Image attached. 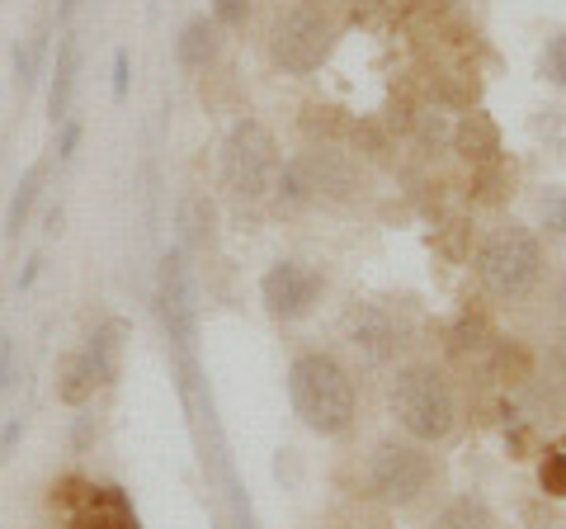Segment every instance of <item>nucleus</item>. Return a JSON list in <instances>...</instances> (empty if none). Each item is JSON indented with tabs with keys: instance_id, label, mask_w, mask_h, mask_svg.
I'll list each match as a JSON object with an SVG mask.
<instances>
[{
	"instance_id": "obj_1",
	"label": "nucleus",
	"mask_w": 566,
	"mask_h": 529,
	"mask_svg": "<svg viewBox=\"0 0 566 529\" xmlns=\"http://www.w3.org/2000/svg\"><path fill=\"white\" fill-rule=\"evenodd\" d=\"M289 402L293 416L322 439H340L359 421V387L349 369L326 350H303L289 364Z\"/></svg>"
},
{
	"instance_id": "obj_2",
	"label": "nucleus",
	"mask_w": 566,
	"mask_h": 529,
	"mask_svg": "<svg viewBox=\"0 0 566 529\" xmlns=\"http://www.w3.org/2000/svg\"><path fill=\"white\" fill-rule=\"evenodd\" d=\"M387 412L397 416L401 435L420 439V445H444L463 416L453 378L430 360H411L397 369L392 387H387Z\"/></svg>"
},
{
	"instance_id": "obj_3",
	"label": "nucleus",
	"mask_w": 566,
	"mask_h": 529,
	"mask_svg": "<svg viewBox=\"0 0 566 529\" xmlns=\"http://www.w3.org/2000/svg\"><path fill=\"white\" fill-rule=\"evenodd\" d=\"M543 241L534 227H524L520 218H501L486 227L482 241L472 251V274L495 303H524L528 293L543 284Z\"/></svg>"
},
{
	"instance_id": "obj_4",
	"label": "nucleus",
	"mask_w": 566,
	"mask_h": 529,
	"mask_svg": "<svg viewBox=\"0 0 566 529\" xmlns=\"http://www.w3.org/2000/svg\"><path fill=\"white\" fill-rule=\"evenodd\" d=\"M364 478H368L374 501L392 506V510H406V506L430 497V487L439 483V458L430 454V445H420V439L387 435V439L374 445V454H368Z\"/></svg>"
},
{
	"instance_id": "obj_5",
	"label": "nucleus",
	"mask_w": 566,
	"mask_h": 529,
	"mask_svg": "<svg viewBox=\"0 0 566 529\" xmlns=\"http://www.w3.org/2000/svg\"><path fill=\"white\" fill-rule=\"evenodd\" d=\"M359 189V166L331 143L307 147L279 166L274 199L279 208H312V204H340Z\"/></svg>"
},
{
	"instance_id": "obj_6",
	"label": "nucleus",
	"mask_w": 566,
	"mask_h": 529,
	"mask_svg": "<svg viewBox=\"0 0 566 529\" xmlns=\"http://www.w3.org/2000/svg\"><path fill=\"white\" fill-rule=\"evenodd\" d=\"M335 48V20L322 0H293L270 24V58L279 72L312 76Z\"/></svg>"
},
{
	"instance_id": "obj_7",
	"label": "nucleus",
	"mask_w": 566,
	"mask_h": 529,
	"mask_svg": "<svg viewBox=\"0 0 566 529\" xmlns=\"http://www.w3.org/2000/svg\"><path fill=\"white\" fill-rule=\"evenodd\" d=\"M279 143L260 118H237L222 143V185L237 204H260L274 194L279 180Z\"/></svg>"
},
{
	"instance_id": "obj_8",
	"label": "nucleus",
	"mask_w": 566,
	"mask_h": 529,
	"mask_svg": "<svg viewBox=\"0 0 566 529\" xmlns=\"http://www.w3.org/2000/svg\"><path fill=\"white\" fill-rule=\"evenodd\" d=\"M156 312L170 345L180 350L185 374L193 378V345H199V289H193V270H189V251L175 246L156 264ZM185 378V383H189Z\"/></svg>"
},
{
	"instance_id": "obj_9",
	"label": "nucleus",
	"mask_w": 566,
	"mask_h": 529,
	"mask_svg": "<svg viewBox=\"0 0 566 529\" xmlns=\"http://www.w3.org/2000/svg\"><path fill=\"white\" fill-rule=\"evenodd\" d=\"M52 506L62 510L66 529H142L137 510H133L123 487L62 478V483H52Z\"/></svg>"
},
{
	"instance_id": "obj_10",
	"label": "nucleus",
	"mask_w": 566,
	"mask_h": 529,
	"mask_svg": "<svg viewBox=\"0 0 566 529\" xmlns=\"http://www.w3.org/2000/svg\"><path fill=\"white\" fill-rule=\"evenodd\" d=\"M322 293H326V274L307 260H274L270 270L260 274V303L283 326L312 317L316 303H322Z\"/></svg>"
},
{
	"instance_id": "obj_11",
	"label": "nucleus",
	"mask_w": 566,
	"mask_h": 529,
	"mask_svg": "<svg viewBox=\"0 0 566 529\" xmlns=\"http://www.w3.org/2000/svg\"><path fill=\"white\" fill-rule=\"evenodd\" d=\"M340 336L368 369H387L401 350V326L397 317L378 303H349L340 317Z\"/></svg>"
},
{
	"instance_id": "obj_12",
	"label": "nucleus",
	"mask_w": 566,
	"mask_h": 529,
	"mask_svg": "<svg viewBox=\"0 0 566 529\" xmlns=\"http://www.w3.org/2000/svg\"><path fill=\"white\" fill-rule=\"evenodd\" d=\"M453 152L463 156L468 166L495 162V156H501V128H495V118L482 114V110H468L453 123Z\"/></svg>"
},
{
	"instance_id": "obj_13",
	"label": "nucleus",
	"mask_w": 566,
	"mask_h": 529,
	"mask_svg": "<svg viewBox=\"0 0 566 529\" xmlns=\"http://www.w3.org/2000/svg\"><path fill=\"white\" fill-rule=\"evenodd\" d=\"M218 52H222V29L212 14H193L180 29V39H175V62H180L185 72H208V66L218 62Z\"/></svg>"
},
{
	"instance_id": "obj_14",
	"label": "nucleus",
	"mask_w": 566,
	"mask_h": 529,
	"mask_svg": "<svg viewBox=\"0 0 566 529\" xmlns=\"http://www.w3.org/2000/svg\"><path fill=\"white\" fill-rule=\"evenodd\" d=\"M76 81H81V43L62 33L57 43V66H52V91H48V114L52 123L71 118V100H76Z\"/></svg>"
},
{
	"instance_id": "obj_15",
	"label": "nucleus",
	"mask_w": 566,
	"mask_h": 529,
	"mask_svg": "<svg viewBox=\"0 0 566 529\" xmlns=\"http://www.w3.org/2000/svg\"><path fill=\"white\" fill-rule=\"evenodd\" d=\"M95 364L85 350H66V355L57 360V378H52V393H57V402H66V407H85V402L95 397Z\"/></svg>"
},
{
	"instance_id": "obj_16",
	"label": "nucleus",
	"mask_w": 566,
	"mask_h": 529,
	"mask_svg": "<svg viewBox=\"0 0 566 529\" xmlns=\"http://www.w3.org/2000/svg\"><path fill=\"white\" fill-rule=\"evenodd\" d=\"M515 180H520V170L510 156H495V162L486 166H472V185H468V199L476 208H501L510 194H515Z\"/></svg>"
},
{
	"instance_id": "obj_17",
	"label": "nucleus",
	"mask_w": 566,
	"mask_h": 529,
	"mask_svg": "<svg viewBox=\"0 0 566 529\" xmlns=\"http://www.w3.org/2000/svg\"><path fill=\"white\" fill-rule=\"evenodd\" d=\"M123 336H128V326H123L118 317H109V322H99V326L91 331V341L81 345L85 355H91V364H95V378H99V387L118 378V360H123Z\"/></svg>"
},
{
	"instance_id": "obj_18",
	"label": "nucleus",
	"mask_w": 566,
	"mask_h": 529,
	"mask_svg": "<svg viewBox=\"0 0 566 529\" xmlns=\"http://www.w3.org/2000/svg\"><path fill=\"white\" fill-rule=\"evenodd\" d=\"M424 529H495V510L486 506V497L463 491V497H453V501L439 506Z\"/></svg>"
},
{
	"instance_id": "obj_19",
	"label": "nucleus",
	"mask_w": 566,
	"mask_h": 529,
	"mask_svg": "<svg viewBox=\"0 0 566 529\" xmlns=\"http://www.w3.org/2000/svg\"><path fill=\"white\" fill-rule=\"evenodd\" d=\"M43 180H48V162H33V166L24 170L20 189L10 194V208H6V237H20L24 227H29V218H33V204L43 199Z\"/></svg>"
},
{
	"instance_id": "obj_20",
	"label": "nucleus",
	"mask_w": 566,
	"mask_h": 529,
	"mask_svg": "<svg viewBox=\"0 0 566 529\" xmlns=\"http://www.w3.org/2000/svg\"><path fill=\"white\" fill-rule=\"evenodd\" d=\"M180 227H185V246H193V251L212 246V227H218V214H212V204L203 199V194H189V199L180 204Z\"/></svg>"
},
{
	"instance_id": "obj_21",
	"label": "nucleus",
	"mask_w": 566,
	"mask_h": 529,
	"mask_svg": "<svg viewBox=\"0 0 566 529\" xmlns=\"http://www.w3.org/2000/svg\"><path fill=\"white\" fill-rule=\"evenodd\" d=\"M340 114H345V110H335V104H307L303 128H307L312 137H326V143H331V137H340V133L349 128V123H345Z\"/></svg>"
},
{
	"instance_id": "obj_22",
	"label": "nucleus",
	"mask_w": 566,
	"mask_h": 529,
	"mask_svg": "<svg viewBox=\"0 0 566 529\" xmlns=\"http://www.w3.org/2000/svg\"><path fill=\"white\" fill-rule=\"evenodd\" d=\"M538 487H543V497L566 501V449H547V454H543V464H538Z\"/></svg>"
},
{
	"instance_id": "obj_23",
	"label": "nucleus",
	"mask_w": 566,
	"mask_h": 529,
	"mask_svg": "<svg viewBox=\"0 0 566 529\" xmlns=\"http://www.w3.org/2000/svg\"><path fill=\"white\" fill-rule=\"evenodd\" d=\"M495 369H501V378H505V383H520V378L534 374V355H528L524 345L505 341L501 350H495Z\"/></svg>"
},
{
	"instance_id": "obj_24",
	"label": "nucleus",
	"mask_w": 566,
	"mask_h": 529,
	"mask_svg": "<svg viewBox=\"0 0 566 529\" xmlns=\"http://www.w3.org/2000/svg\"><path fill=\"white\" fill-rule=\"evenodd\" d=\"M39 58H43V39H24L14 48V85L29 91L33 81H39Z\"/></svg>"
},
{
	"instance_id": "obj_25",
	"label": "nucleus",
	"mask_w": 566,
	"mask_h": 529,
	"mask_svg": "<svg viewBox=\"0 0 566 529\" xmlns=\"http://www.w3.org/2000/svg\"><path fill=\"white\" fill-rule=\"evenodd\" d=\"M354 147H359L368 162H387L392 137H387V128H378V123H359V128H354Z\"/></svg>"
},
{
	"instance_id": "obj_26",
	"label": "nucleus",
	"mask_w": 566,
	"mask_h": 529,
	"mask_svg": "<svg viewBox=\"0 0 566 529\" xmlns=\"http://www.w3.org/2000/svg\"><path fill=\"white\" fill-rule=\"evenodd\" d=\"M543 76L566 91V29L553 33V39H547V48H543Z\"/></svg>"
},
{
	"instance_id": "obj_27",
	"label": "nucleus",
	"mask_w": 566,
	"mask_h": 529,
	"mask_svg": "<svg viewBox=\"0 0 566 529\" xmlns=\"http://www.w3.org/2000/svg\"><path fill=\"white\" fill-rule=\"evenodd\" d=\"M212 20H218V29H245L251 24V0H212Z\"/></svg>"
},
{
	"instance_id": "obj_28",
	"label": "nucleus",
	"mask_w": 566,
	"mask_h": 529,
	"mask_svg": "<svg viewBox=\"0 0 566 529\" xmlns=\"http://www.w3.org/2000/svg\"><path fill=\"white\" fill-rule=\"evenodd\" d=\"M463 232H468V222H449V237L439 241V251L453 256V260H463V256H468V251H463Z\"/></svg>"
},
{
	"instance_id": "obj_29",
	"label": "nucleus",
	"mask_w": 566,
	"mask_h": 529,
	"mask_svg": "<svg viewBox=\"0 0 566 529\" xmlns=\"http://www.w3.org/2000/svg\"><path fill=\"white\" fill-rule=\"evenodd\" d=\"M114 95L118 100L128 95V52H118V58H114Z\"/></svg>"
},
{
	"instance_id": "obj_30",
	"label": "nucleus",
	"mask_w": 566,
	"mask_h": 529,
	"mask_svg": "<svg viewBox=\"0 0 566 529\" xmlns=\"http://www.w3.org/2000/svg\"><path fill=\"white\" fill-rule=\"evenodd\" d=\"M547 218H553V227H557V232L566 237V194H557V199L547 204Z\"/></svg>"
},
{
	"instance_id": "obj_31",
	"label": "nucleus",
	"mask_w": 566,
	"mask_h": 529,
	"mask_svg": "<svg viewBox=\"0 0 566 529\" xmlns=\"http://www.w3.org/2000/svg\"><path fill=\"white\" fill-rule=\"evenodd\" d=\"M76 143H81V123H66V128H62V152H57L62 162H66L71 152H76Z\"/></svg>"
},
{
	"instance_id": "obj_32",
	"label": "nucleus",
	"mask_w": 566,
	"mask_h": 529,
	"mask_svg": "<svg viewBox=\"0 0 566 529\" xmlns=\"http://www.w3.org/2000/svg\"><path fill=\"white\" fill-rule=\"evenodd\" d=\"M10 364H14V345H10V336H0V387L10 378Z\"/></svg>"
},
{
	"instance_id": "obj_33",
	"label": "nucleus",
	"mask_w": 566,
	"mask_h": 529,
	"mask_svg": "<svg viewBox=\"0 0 566 529\" xmlns=\"http://www.w3.org/2000/svg\"><path fill=\"white\" fill-rule=\"evenodd\" d=\"M557 322H562V331H566V274L557 279Z\"/></svg>"
},
{
	"instance_id": "obj_34",
	"label": "nucleus",
	"mask_w": 566,
	"mask_h": 529,
	"mask_svg": "<svg viewBox=\"0 0 566 529\" xmlns=\"http://www.w3.org/2000/svg\"><path fill=\"white\" fill-rule=\"evenodd\" d=\"M14 439H20V421H10V426H6V439H0V449H10Z\"/></svg>"
},
{
	"instance_id": "obj_35",
	"label": "nucleus",
	"mask_w": 566,
	"mask_h": 529,
	"mask_svg": "<svg viewBox=\"0 0 566 529\" xmlns=\"http://www.w3.org/2000/svg\"><path fill=\"white\" fill-rule=\"evenodd\" d=\"M237 529H255V520H251V510H245L241 501H237Z\"/></svg>"
},
{
	"instance_id": "obj_36",
	"label": "nucleus",
	"mask_w": 566,
	"mask_h": 529,
	"mask_svg": "<svg viewBox=\"0 0 566 529\" xmlns=\"http://www.w3.org/2000/svg\"><path fill=\"white\" fill-rule=\"evenodd\" d=\"M33 279H39V260H29V270L20 274V289H29V284H33Z\"/></svg>"
},
{
	"instance_id": "obj_37",
	"label": "nucleus",
	"mask_w": 566,
	"mask_h": 529,
	"mask_svg": "<svg viewBox=\"0 0 566 529\" xmlns=\"http://www.w3.org/2000/svg\"><path fill=\"white\" fill-rule=\"evenodd\" d=\"M76 6H81V0H62L57 14H62V20H71V10H76Z\"/></svg>"
}]
</instances>
